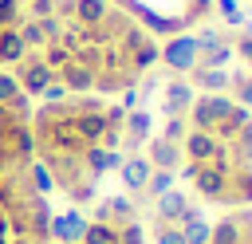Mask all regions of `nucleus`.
<instances>
[{
    "label": "nucleus",
    "mask_w": 252,
    "mask_h": 244,
    "mask_svg": "<svg viewBox=\"0 0 252 244\" xmlns=\"http://www.w3.org/2000/svg\"><path fill=\"white\" fill-rule=\"evenodd\" d=\"M154 240H158V244H185L181 228H177V224H161V220H154Z\"/></svg>",
    "instance_id": "obj_15"
},
{
    "label": "nucleus",
    "mask_w": 252,
    "mask_h": 244,
    "mask_svg": "<svg viewBox=\"0 0 252 244\" xmlns=\"http://www.w3.org/2000/svg\"><path fill=\"white\" fill-rule=\"evenodd\" d=\"M24 55H28V43L20 39V31L16 28L12 31H0V71L4 67H16Z\"/></svg>",
    "instance_id": "obj_10"
},
{
    "label": "nucleus",
    "mask_w": 252,
    "mask_h": 244,
    "mask_svg": "<svg viewBox=\"0 0 252 244\" xmlns=\"http://www.w3.org/2000/svg\"><path fill=\"white\" fill-rule=\"evenodd\" d=\"M193 87L185 83V79H173L169 87H165V94H161V110H165V118H185L189 114V106H193Z\"/></svg>",
    "instance_id": "obj_7"
},
{
    "label": "nucleus",
    "mask_w": 252,
    "mask_h": 244,
    "mask_svg": "<svg viewBox=\"0 0 252 244\" xmlns=\"http://www.w3.org/2000/svg\"><path fill=\"white\" fill-rule=\"evenodd\" d=\"M12 75H16V83H20V91L32 98V94H43V87L55 79L51 71H47V63L39 59V51H28L16 67H12Z\"/></svg>",
    "instance_id": "obj_2"
},
{
    "label": "nucleus",
    "mask_w": 252,
    "mask_h": 244,
    "mask_svg": "<svg viewBox=\"0 0 252 244\" xmlns=\"http://www.w3.org/2000/svg\"><path fill=\"white\" fill-rule=\"evenodd\" d=\"M39 98H43V102H63V98H67V87H63L59 79H51V83L43 87V94H39Z\"/></svg>",
    "instance_id": "obj_18"
},
{
    "label": "nucleus",
    "mask_w": 252,
    "mask_h": 244,
    "mask_svg": "<svg viewBox=\"0 0 252 244\" xmlns=\"http://www.w3.org/2000/svg\"><path fill=\"white\" fill-rule=\"evenodd\" d=\"M177 228H181L185 244H209V236H213V224L201 216V209H197V205H189V209H185V216L177 220Z\"/></svg>",
    "instance_id": "obj_9"
},
{
    "label": "nucleus",
    "mask_w": 252,
    "mask_h": 244,
    "mask_svg": "<svg viewBox=\"0 0 252 244\" xmlns=\"http://www.w3.org/2000/svg\"><path fill=\"white\" fill-rule=\"evenodd\" d=\"M87 216L79 213V209H67V213H59V216H51V228H47V240H59V244H79L83 240V232H87Z\"/></svg>",
    "instance_id": "obj_4"
},
{
    "label": "nucleus",
    "mask_w": 252,
    "mask_h": 244,
    "mask_svg": "<svg viewBox=\"0 0 252 244\" xmlns=\"http://www.w3.org/2000/svg\"><path fill=\"white\" fill-rule=\"evenodd\" d=\"M32 185H35V193H39V197H47V193L55 189V181H51V173H47V165H43V161H32Z\"/></svg>",
    "instance_id": "obj_14"
},
{
    "label": "nucleus",
    "mask_w": 252,
    "mask_h": 244,
    "mask_svg": "<svg viewBox=\"0 0 252 244\" xmlns=\"http://www.w3.org/2000/svg\"><path fill=\"white\" fill-rule=\"evenodd\" d=\"M47 244H59V240H47Z\"/></svg>",
    "instance_id": "obj_19"
},
{
    "label": "nucleus",
    "mask_w": 252,
    "mask_h": 244,
    "mask_svg": "<svg viewBox=\"0 0 252 244\" xmlns=\"http://www.w3.org/2000/svg\"><path fill=\"white\" fill-rule=\"evenodd\" d=\"M146 161H150L154 169H169V173H177L185 157H181V146H177V142L150 138V142H146Z\"/></svg>",
    "instance_id": "obj_6"
},
{
    "label": "nucleus",
    "mask_w": 252,
    "mask_h": 244,
    "mask_svg": "<svg viewBox=\"0 0 252 244\" xmlns=\"http://www.w3.org/2000/svg\"><path fill=\"white\" fill-rule=\"evenodd\" d=\"M79 244H118V228H110V224H102V220H91Z\"/></svg>",
    "instance_id": "obj_11"
},
{
    "label": "nucleus",
    "mask_w": 252,
    "mask_h": 244,
    "mask_svg": "<svg viewBox=\"0 0 252 244\" xmlns=\"http://www.w3.org/2000/svg\"><path fill=\"white\" fill-rule=\"evenodd\" d=\"M16 94H20V83H16V75H12V71H0V106H4V102H12Z\"/></svg>",
    "instance_id": "obj_17"
},
{
    "label": "nucleus",
    "mask_w": 252,
    "mask_h": 244,
    "mask_svg": "<svg viewBox=\"0 0 252 244\" xmlns=\"http://www.w3.org/2000/svg\"><path fill=\"white\" fill-rule=\"evenodd\" d=\"M150 173H154V165L146 161V153H130V157H122V165H118V177H122V185H126L134 197H142V193H146V181H150Z\"/></svg>",
    "instance_id": "obj_5"
},
{
    "label": "nucleus",
    "mask_w": 252,
    "mask_h": 244,
    "mask_svg": "<svg viewBox=\"0 0 252 244\" xmlns=\"http://www.w3.org/2000/svg\"><path fill=\"white\" fill-rule=\"evenodd\" d=\"M39 59L47 63V71H51V75H59V71L67 67V59H71V51H67L63 43H47V47L39 51Z\"/></svg>",
    "instance_id": "obj_13"
},
{
    "label": "nucleus",
    "mask_w": 252,
    "mask_h": 244,
    "mask_svg": "<svg viewBox=\"0 0 252 244\" xmlns=\"http://www.w3.org/2000/svg\"><path fill=\"white\" fill-rule=\"evenodd\" d=\"M185 134H189V122H185V118H169L165 130H161V138H165V142H177V146H181Z\"/></svg>",
    "instance_id": "obj_16"
},
{
    "label": "nucleus",
    "mask_w": 252,
    "mask_h": 244,
    "mask_svg": "<svg viewBox=\"0 0 252 244\" xmlns=\"http://www.w3.org/2000/svg\"><path fill=\"white\" fill-rule=\"evenodd\" d=\"M173 177H177V173H169V169H154V173H150V181H146V193H142V197L158 201L161 193H169V189H173Z\"/></svg>",
    "instance_id": "obj_12"
},
{
    "label": "nucleus",
    "mask_w": 252,
    "mask_h": 244,
    "mask_svg": "<svg viewBox=\"0 0 252 244\" xmlns=\"http://www.w3.org/2000/svg\"><path fill=\"white\" fill-rule=\"evenodd\" d=\"M197 35H169L165 43H161V63L173 71V75H189L193 67H197Z\"/></svg>",
    "instance_id": "obj_1"
},
{
    "label": "nucleus",
    "mask_w": 252,
    "mask_h": 244,
    "mask_svg": "<svg viewBox=\"0 0 252 244\" xmlns=\"http://www.w3.org/2000/svg\"><path fill=\"white\" fill-rule=\"evenodd\" d=\"M91 220H102L110 228H122V224H134L138 220V205L130 197H106V201L94 205V216Z\"/></svg>",
    "instance_id": "obj_3"
},
{
    "label": "nucleus",
    "mask_w": 252,
    "mask_h": 244,
    "mask_svg": "<svg viewBox=\"0 0 252 244\" xmlns=\"http://www.w3.org/2000/svg\"><path fill=\"white\" fill-rule=\"evenodd\" d=\"M185 209H189V197H185L181 189H169V193H161V197L154 201V220H161V224H177V220L185 216Z\"/></svg>",
    "instance_id": "obj_8"
}]
</instances>
